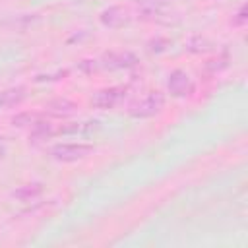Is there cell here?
<instances>
[{
	"instance_id": "9a60e30c",
	"label": "cell",
	"mask_w": 248,
	"mask_h": 248,
	"mask_svg": "<svg viewBox=\"0 0 248 248\" xmlns=\"http://www.w3.org/2000/svg\"><path fill=\"white\" fill-rule=\"evenodd\" d=\"M190 45H200V46H190L194 52H205V50H209V48H211V45H209L205 39H200V37H198V39H194Z\"/></svg>"
},
{
	"instance_id": "6da1fadb",
	"label": "cell",
	"mask_w": 248,
	"mask_h": 248,
	"mask_svg": "<svg viewBox=\"0 0 248 248\" xmlns=\"http://www.w3.org/2000/svg\"><path fill=\"white\" fill-rule=\"evenodd\" d=\"M165 107V95L161 91H149L147 95H143L141 99L134 101L128 108V114L132 118H149L155 116L157 112H161Z\"/></svg>"
},
{
	"instance_id": "e0dca14e",
	"label": "cell",
	"mask_w": 248,
	"mask_h": 248,
	"mask_svg": "<svg viewBox=\"0 0 248 248\" xmlns=\"http://www.w3.org/2000/svg\"><path fill=\"white\" fill-rule=\"evenodd\" d=\"M4 155H6V145H4L2 141H0V159H2Z\"/></svg>"
},
{
	"instance_id": "2e32d148",
	"label": "cell",
	"mask_w": 248,
	"mask_h": 248,
	"mask_svg": "<svg viewBox=\"0 0 248 248\" xmlns=\"http://www.w3.org/2000/svg\"><path fill=\"white\" fill-rule=\"evenodd\" d=\"M244 23H246V6H240L236 17H232V25H244Z\"/></svg>"
},
{
	"instance_id": "7a4b0ae2",
	"label": "cell",
	"mask_w": 248,
	"mask_h": 248,
	"mask_svg": "<svg viewBox=\"0 0 248 248\" xmlns=\"http://www.w3.org/2000/svg\"><path fill=\"white\" fill-rule=\"evenodd\" d=\"M93 151L95 147L89 143H56L50 147V157L60 163H74L89 157Z\"/></svg>"
},
{
	"instance_id": "4fadbf2b",
	"label": "cell",
	"mask_w": 248,
	"mask_h": 248,
	"mask_svg": "<svg viewBox=\"0 0 248 248\" xmlns=\"http://www.w3.org/2000/svg\"><path fill=\"white\" fill-rule=\"evenodd\" d=\"M54 134H56V128H54L50 122L41 120L39 124H35V126L31 128L29 138H33V140H46V138H52Z\"/></svg>"
},
{
	"instance_id": "30bf717a",
	"label": "cell",
	"mask_w": 248,
	"mask_h": 248,
	"mask_svg": "<svg viewBox=\"0 0 248 248\" xmlns=\"http://www.w3.org/2000/svg\"><path fill=\"white\" fill-rule=\"evenodd\" d=\"M95 130H99V122L97 120H87V122H74V124L60 126L56 130V134H91Z\"/></svg>"
},
{
	"instance_id": "52a82bcc",
	"label": "cell",
	"mask_w": 248,
	"mask_h": 248,
	"mask_svg": "<svg viewBox=\"0 0 248 248\" xmlns=\"http://www.w3.org/2000/svg\"><path fill=\"white\" fill-rule=\"evenodd\" d=\"M103 66L110 70H120V68H134L138 64V58L134 52L120 50V52H108L103 56Z\"/></svg>"
},
{
	"instance_id": "8fae6325",
	"label": "cell",
	"mask_w": 248,
	"mask_h": 248,
	"mask_svg": "<svg viewBox=\"0 0 248 248\" xmlns=\"http://www.w3.org/2000/svg\"><path fill=\"white\" fill-rule=\"evenodd\" d=\"M45 112H35V110H27V112H19V114H16L14 118H12V124L14 126H17V128H25V126H29V128H33L35 124H39L41 120H45Z\"/></svg>"
},
{
	"instance_id": "3957f363",
	"label": "cell",
	"mask_w": 248,
	"mask_h": 248,
	"mask_svg": "<svg viewBox=\"0 0 248 248\" xmlns=\"http://www.w3.org/2000/svg\"><path fill=\"white\" fill-rule=\"evenodd\" d=\"M167 89H169V93H170L172 97L182 99V97L192 95V91H194V81H192V78H190L184 70H172V72L169 74V79H167Z\"/></svg>"
},
{
	"instance_id": "277c9868",
	"label": "cell",
	"mask_w": 248,
	"mask_h": 248,
	"mask_svg": "<svg viewBox=\"0 0 248 248\" xmlns=\"http://www.w3.org/2000/svg\"><path fill=\"white\" fill-rule=\"evenodd\" d=\"M124 93H126L124 87H105V89H99L97 93H93L91 105H93L95 108H101V110L114 108V107L122 101Z\"/></svg>"
},
{
	"instance_id": "ba28073f",
	"label": "cell",
	"mask_w": 248,
	"mask_h": 248,
	"mask_svg": "<svg viewBox=\"0 0 248 248\" xmlns=\"http://www.w3.org/2000/svg\"><path fill=\"white\" fill-rule=\"evenodd\" d=\"M25 87H8L0 91V108H12L25 99Z\"/></svg>"
},
{
	"instance_id": "5b68a950",
	"label": "cell",
	"mask_w": 248,
	"mask_h": 248,
	"mask_svg": "<svg viewBox=\"0 0 248 248\" xmlns=\"http://www.w3.org/2000/svg\"><path fill=\"white\" fill-rule=\"evenodd\" d=\"M130 10L124 8V6H108L105 8L101 14H99V21L108 27V29H118V27H124L128 21H130Z\"/></svg>"
},
{
	"instance_id": "9c48e42d",
	"label": "cell",
	"mask_w": 248,
	"mask_h": 248,
	"mask_svg": "<svg viewBox=\"0 0 248 248\" xmlns=\"http://www.w3.org/2000/svg\"><path fill=\"white\" fill-rule=\"evenodd\" d=\"M41 194H43V184L41 182H29V184H21L19 188H16L12 196L19 202H31V200H37Z\"/></svg>"
},
{
	"instance_id": "8992f818",
	"label": "cell",
	"mask_w": 248,
	"mask_h": 248,
	"mask_svg": "<svg viewBox=\"0 0 248 248\" xmlns=\"http://www.w3.org/2000/svg\"><path fill=\"white\" fill-rule=\"evenodd\" d=\"M78 112V105L66 97H58V99H52L45 105V114H50V116H56V118H66V116H72Z\"/></svg>"
},
{
	"instance_id": "5bb4252c",
	"label": "cell",
	"mask_w": 248,
	"mask_h": 248,
	"mask_svg": "<svg viewBox=\"0 0 248 248\" xmlns=\"http://www.w3.org/2000/svg\"><path fill=\"white\" fill-rule=\"evenodd\" d=\"M167 46H169V41H167V39L157 37V39L149 41V50H151V52H163Z\"/></svg>"
},
{
	"instance_id": "7c38bea8",
	"label": "cell",
	"mask_w": 248,
	"mask_h": 248,
	"mask_svg": "<svg viewBox=\"0 0 248 248\" xmlns=\"http://www.w3.org/2000/svg\"><path fill=\"white\" fill-rule=\"evenodd\" d=\"M165 0H136V6H138V12L151 19V17H157L161 14V6H163Z\"/></svg>"
}]
</instances>
